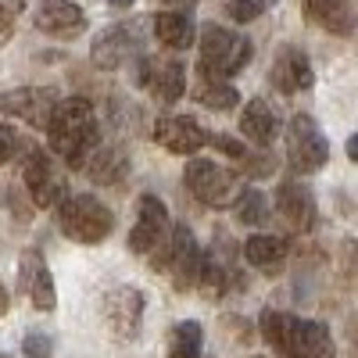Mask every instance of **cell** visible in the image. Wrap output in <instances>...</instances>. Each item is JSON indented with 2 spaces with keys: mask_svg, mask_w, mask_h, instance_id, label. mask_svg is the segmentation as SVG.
<instances>
[{
  "mask_svg": "<svg viewBox=\"0 0 358 358\" xmlns=\"http://www.w3.org/2000/svg\"><path fill=\"white\" fill-rule=\"evenodd\" d=\"M97 140H101L97 111L86 97H69V101L54 104V111L47 118V143L65 165L79 169L86 162V155L97 147Z\"/></svg>",
  "mask_w": 358,
  "mask_h": 358,
  "instance_id": "obj_1",
  "label": "cell"
},
{
  "mask_svg": "<svg viewBox=\"0 0 358 358\" xmlns=\"http://www.w3.org/2000/svg\"><path fill=\"white\" fill-rule=\"evenodd\" d=\"M262 341L276 351V358H334V334L315 319H297L276 308H265L258 315Z\"/></svg>",
  "mask_w": 358,
  "mask_h": 358,
  "instance_id": "obj_2",
  "label": "cell"
},
{
  "mask_svg": "<svg viewBox=\"0 0 358 358\" xmlns=\"http://www.w3.org/2000/svg\"><path fill=\"white\" fill-rule=\"evenodd\" d=\"M251 40L244 33H233L226 25H215L208 22L201 29V62H197V72L208 76V79H233L236 72H244L251 65Z\"/></svg>",
  "mask_w": 358,
  "mask_h": 358,
  "instance_id": "obj_3",
  "label": "cell"
},
{
  "mask_svg": "<svg viewBox=\"0 0 358 358\" xmlns=\"http://www.w3.org/2000/svg\"><path fill=\"white\" fill-rule=\"evenodd\" d=\"M57 226L76 244H101L115 229V215L94 194H65L57 201Z\"/></svg>",
  "mask_w": 358,
  "mask_h": 358,
  "instance_id": "obj_4",
  "label": "cell"
},
{
  "mask_svg": "<svg viewBox=\"0 0 358 358\" xmlns=\"http://www.w3.org/2000/svg\"><path fill=\"white\" fill-rule=\"evenodd\" d=\"M151 258V268L155 273H165L169 283L179 290V294H187L194 283H197V268H201V248L194 241V233L190 226H172L165 241L147 255Z\"/></svg>",
  "mask_w": 358,
  "mask_h": 358,
  "instance_id": "obj_5",
  "label": "cell"
},
{
  "mask_svg": "<svg viewBox=\"0 0 358 358\" xmlns=\"http://www.w3.org/2000/svg\"><path fill=\"white\" fill-rule=\"evenodd\" d=\"M183 183L187 190L204 204V208H215V212H222V208H233V201L241 197L244 183L241 176L215 165V162H204V158H194L183 172Z\"/></svg>",
  "mask_w": 358,
  "mask_h": 358,
  "instance_id": "obj_6",
  "label": "cell"
},
{
  "mask_svg": "<svg viewBox=\"0 0 358 358\" xmlns=\"http://www.w3.org/2000/svg\"><path fill=\"white\" fill-rule=\"evenodd\" d=\"M330 162V143L312 115H294L287 126V165L294 176H312Z\"/></svg>",
  "mask_w": 358,
  "mask_h": 358,
  "instance_id": "obj_7",
  "label": "cell"
},
{
  "mask_svg": "<svg viewBox=\"0 0 358 358\" xmlns=\"http://www.w3.org/2000/svg\"><path fill=\"white\" fill-rule=\"evenodd\" d=\"M133 79L158 104H176L187 94V65L179 62V57H147V54H140Z\"/></svg>",
  "mask_w": 358,
  "mask_h": 358,
  "instance_id": "obj_8",
  "label": "cell"
},
{
  "mask_svg": "<svg viewBox=\"0 0 358 358\" xmlns=\"http://www.w3.org/2000/svg\"><path fill=\"white\" fill-rule=\"evenodd\" d=\"M18 158H22V183H25L29 197H33V204L36 208H54L65 197V176L57 172L50 155H43L40 147L29 143Z\"/></svg>",
  "mask_w": 358,
  "mask_h": 358,
  "instance_id": "obj_9",
  "label": "cell"
},
{
  "mask_svg": "<svg viewBox=\"0 0 358 358\" xmlns=\"http://www.w3.org/2000/svg\"><path fill=\"white\" fill-rule=\"evenodd\" d=\"M143 290L140 287H115L101 297V315L104 326L111 330V337L118 341H133L140 334V322H143Z\"/></svg>",
  "mask_w": 358,
  "mask_h": 358,
  "instance_id": "obj_10",
  "label": "cell"
},
{
  "mask_svg": "<svg viewBox=\"0 0 358 358\" xmlns=\"http://www.w3.org/2000/svg\"><path fill=\"white\" fill-rule=\"evenodd\" d=\"M172 229V219H169V208L162 197L155 194H140L136 201V222L129 229V251L133 255H151Z\"/></svg>",
  "mask_w": 358,
  "mask_h": 358,
  "instance_id": "obj_11",
  "label": "cell"
},
{
  "mask_svg": "<svg viewBox=\"0 0 358 358\" xmlns=\"http://www.w3.org/2000/svg\"><path fill=\"white\" fill-rule=\"evenodd\" d=\"M143 54V33L140 25L133 22H122V25H108L104 33H97L94 47H90V57H94L97 69H118L133 62V57Z\"/></svg>",
  "mask_w": 358,
  "mask_h": 358,
  "instance_id": "obj_12",
  "label": "cell"
},
{
  "mask_svg": "<svg viewBox=\"0 0 358 358\" xmlns=\"http://www.w3.org/2000/svg\"><path fill=\"white\" fill-rule=\"evenodd\" d=\"M194 287L208 297V301H219L222 294L248 287L244 276L236 273V265H233V248H229V255H222V236H219V248H212L208 255L201 251V268H197V283Z\"/></svg>",
  "mask_w": 358,
  "mask_h": 358,
  "instance_id": "obj_13",
  "label": "cell"
},
{
  "mask_svg": "<svg viewBox=\"0 0 358 358\" xmlns=\"http://www.w3.org/2000/svg\"><path fill=\"white\" fill-rule=\"evenodd\" d=\"M315 83V72H312V62L301 47H280L276 57H273V69H268V86L283 97H294V94H305Z\"/></svg>",
  "mask_w": 358,
  "mask_h": 358,
  "instance_id": "obj_14",
  "label": "cell"
},
{
  "mask_svg": "<svg viewBox=\"0 0 358 358\" xmlns=\"http://www.w3.org/2000/svg\"><path fill=\"white\" fill-rule=\"evenodd\" d=\"M54 104H57L54 90H43V86H18V90L0 94V111L8 118H22L33 129H47V118H50Z\"/></svg>",
  "mask_w": 358,
  "mask_h": 358,
  "instance_id": "obj_15",
  "label": "cell"
},
{
  "mask_svg": "<svg viewBox=\"0 0 358 358\" xmlns=\"http://www.w3.org/2000/svg\"><path fill=\"white\" fill-rule=\"evenodd\" d=\"M276 212L283 215V222L294 233H312L319 208H315V194L301 183V179H283L276 187Z\"/></svg>",
  "mask_w": 358,
  "mask_h": 358,
  "instance_id": "obj_16",
  "label": "cell"
},
{
  "mask_svg": "<svg viewBox=\"0 0 358 358\" xmlns=\"http://www.w3.org/2000/svg\"><path fill=\"white\" fill-rule=\"evenodd\" d=\"M18 290L29 294V301H33V308L40 312H54L57 308V290H54V276L50 268L43 262V255L36 248H29L18 262Z\"/></svg>",
  "mask_w": 358,
  "mask_h": 358,
  "instance_id": "obj_17",
  "label": "cell"
},
{
  "mask_svg": "<svg viewBox=\"0 0 358 358\" xmlns=\"http://www.w3.org/2000/svg\"><path fill=\"white\" fill-rule=\"evenodd\" d=\"M36 29L54 40H76L86 33V11L72 0H36Z\"/></svg>",
  "mask_w": 358,
  "mask_h": 358,
  "instance_id": "obj_18",
  "label": "cell"
},
{
  "mask_svg": "<svg viewBox=\"0 0 358 358\" xmlns=\"http://www.w3.org/2000/svg\"><path fill=\"white\" fill-rule=\"evenodd\" d=\"M155 140L172 155H197L208 143V133L190 115H162L155 122Z\"/></svg>",
  "mask_w": 358,
  "mask_h": 358,
  "instance_id": "obj_19",
  "label": "cell"
},
{
  "mask_svg": "<svg viewBox=\"0 0 358 358\" xmlns=\"http://www.w3.org/2000/svg\"><path fill=\"white\" fill-rule=\"evenodd\" d=\"M287 255H290L287 236L255 233V236H248V241H244V258H248V265H255L258 273H265V276H280L283 265H287Z\"/></svg>",
  "mask_w": 358,
  "mask_h": 358,
  "instance_id": "obj_20",
  "label": "cell"
},
{
  "mask_svg": "<svg viewBox=\"0 0 358 358\" xmlns=\"http://www.w3.org/2000/svg\"><path fill=\"white\" fill-rule=\"evenodd\" d=\"M94 183H104V187H111V183H118L126 172H129V158H126V151L122 147H115V143H101L97 140V147L86 155V162L79 165Z\"/></svg>",
  "mask_w": 358,
  "mask_h": 358,
  "instance_id": "obj_21",
  "label": "cell"
},
{
  "mask_svg": "<svg viewBox=\"0 0 358 358\" xmlns=\"http://www.w3.org/2000/svg\"><path fill=\"white\" fill-rule=\"evenodd\" d=\"M305 15L330 36H351L355 33V4L351 0H305Z\"/></svg>",
  "mask_w": 358,
  "mask_h": 358,
  "instance_id": "obj_22",
  "label": "cell"
},
{
  "mask_svg": "<svg viewBox=\"0 0 358 358\" xmlns=\"http://www.w3.org/2000/svg\"><path fill=\"white\" fill-rule=\"evenodd\" d=\"M151 29H155V40L169 50H187L197 40V29L187 11H158L151 18Z\"/></svg>",
  "mask_w": 358,
  "mask_h": 358,
  "instance_id": "obj_23",
  "label": "cell"
},
{
  "mask_svg": "<svg viewBox=\"0 0 358 358\" xmlns=\"http://www.w3.org/2000/svg\"><path fill=\"white\" fill-rule=\"evenodd\" d=\"M241 133H244L251 143H258V147L273 143L276 133H280V115L268 108L262 97H255V101H248L244 111H241Z\"/></svg>",
  "mask_w": 358,
  "mask_h": 358,
  "instance_id": "obj_24",
  "label": "cell"
},
{
  "mask_svg": "<svg viewBox=\"0 0 358 358\" xmlns=\"http://www.w3.org/2000/svg\"><path fill=\"white\" fill-rule=\"evenodd\" d=\"M169 358H204V330L201 322L187 319L169 330Z\"/></svg>",
  "mask_w": 358,
  "mask_h": 358,
  "instance_id": "obj_25",
  "label": "cell"
},
{
  "mask_svg": "<svg viewBox=\"0 0 358 358\" xmlns=\"http://www.w3.org/2000/svg\"><path fill=\"white\" fill-rule=\"evenodd\" d=\"M194 97H197V104H204L208 111H233L236 104H241V94H236L226 79H208V76L197 79Z\"/></svg>",
  "mask_w": 358,
  "mask_h": 358,
  "instance_id": "obj_26",
  "label": "cell"
},
{
  "mask_svg": "<svg viewBox=\"0 0 358 358\" xmlns=\"http://www.w3.org/2000/svg\"><path fill=\"white\" fill-rule=\"evenodd\" d=\"M233 208H236V222L241 226H265V219H268V197L255 187L241 190V197L233 201Z\"/></svg>",
  "mask_w": 358,
  "mask_h": 358,
  "instance_id": "obj_27",
  "label": "cell"
},
{
  "mask_svg": "<svg viewBox=\"0 0 358 358\" xmlns=\"http://www.w3.org/2000/svg\"><path fill=\"white\" fill-rule=\"evenodd\" d=\"M22 355L25 358H50L54 355V337L43 330H29L22 341Z\"/></svg>",
  "mask_w": 358,
  "mask_h": 358,
  "instance_id": "obj_28",
  "label": "cell"
},
{
  "mask_svg": "<svg viewBox=\"0 0 358 358\" xmlns=\"http://www.w3.org/2000/svg\"><path fill=\"white\" fill-rule=\"evenodd\" d=\"M226 11H229V18H233V22L248 25V22H255L258 15H265L268 8L262 4V0H229V4H226Z\"/></svg>",
  "mask_w": 358,
  "mask_h": 358,
  "instance_id": "obj_29",
  "label": "cell"
},
{
  "mask_svg": "<svg viewBox=\"0 0 358 358\" xmlns=\"http://www.w3.org/2000/svg\"><path fill=\"white\" fill-rule=\"evenodd\" d=\"M25 147H29V140H22L11 126H0V165L11 162V158H18Z\"/></svg>",
  "mask_w": 358,
  "mask_h": 358,
  "instance_id": "obj_30",
  "label": "cell"
},
{
  "mask_svg": "<svg viewBox=\"0 0 358 358\" xmlns=\"http://www.w3.org/2000/svg\"><path fill=\"white\" fill-rule=\"evenodd\" d=\"M212 147H215V151H222V155H229V158H236V162L248 158V147L236 143V140L226 136V133H215V136H212Z\"/></svg>",
  "mask_w": 358,
  "mask_h": 358,
  "instance_id": "obj_31",
  "label": "cell"
},
{
  "mask_svg": "<svg viewBox=\"0 0 358 358\" xmlns=\"http://www.w3.org/2000/svg\"><path fill=\"white\" fill-rule=\"evenodd\" d=\"M11 33H15V11H11V4L0 0V47L11 40Z\"/></svg>",
  "mask_w": 358,
  "mask_h": 358,
  "instance_id": "obj_32",
  "label": "cell"
},
{
  "mask_svg": "<svg viewBox=\"0 0 358 358\" xmlns=\"http://www.w3.org/2000/svg\"><path fill=\"white\" fill-rule=\"evenodd\" d=\"M8 308H11V294H8L4 283H0V315H8Z\"/></svg>",
  "mask_w": 358,
  "mask_h": 358,
  "instance_id": "obj_33",
  "label": "cell"
},
{
  "mask_svg": "<svg viewBox=\"0 0 358 358\" xmlns=\"http://www.w3.org/2000/svg\"><path fill=\"white\" fill-rule=\"evenodd\" d=\"M158 4H169L172 11H183V8H190L194 0H158Z\"/></svg>",
  "mask_w": 358,
  "mask_h": 358,
  "instance_id": "obj_34",
  "label": "cell"
},
{
  "mask_svg": "<svg viewBox=\"0 0 358 358\" xmlns=\"http://www.w3.org/2000/svg\"><path fill=\"white\" fill-rule=\"evenodd\" d=\"M348 158H351V162L358 158V136H351V140H348Z\"/></svg>",
  "mask_w": 358,
  "mask_h": 358,
  "instance_id": "obj_35",
  "label": "cell"
},
{
  "mask_svg": "<svg viewBox=\"0 0 358 358\" xmlns=\"http://www.w3.org/2000/svg\"><path fill=\"white\" fill-rule=\"evenodd\" d=\"M111 8H129V4H136V0H108Z\"/></svg>",
  "mask_w": 358,
  "mask_h": 358,
  "instance_id": "obj_36",
  "label": "cell"
},
{
  "mask_svg": "<svg viewBox=\"0 0 358 358\" xmlns=\"http://www.w3.org/2000/svg\"><path fill=\"white\" fill-rule=\"evenodd\" d=\"M262 4H265V8H276V4H280V0H262Z\"/></svg>",
  "mask_w": 358,
  "mask_h": 358,
  "instance_id": "obj_37",
  "label": "cell"
},
{
  "mask_svg": "<svg viewBox=\"0 0 358 358\" xmlns=\"http://www.w3.org/2000/svg\"><path fill=\"white\" fill-rule=\"evenodd\" d=\"M251 358H262V355H251Z\"/></svg>",
  "mask_w": 358,
  "mask_h": 358,
  "instance_id": "obj_38",
  "label": "cell"
},
{
  "mask_svg": "<svg viewBox=\"0 0 358 358\" xmlns=\"http://www.w3.org/2000/svg\"><path fill=\"white\" fill-rule=\"evenodd\" d=\"M0 358H8V355H0Z\"/></svg>",
  "mask_w": 358,
  "mask_h": 358,
  "instance_id": "obj_39",
  "label": "cell"
}]
</instances>
